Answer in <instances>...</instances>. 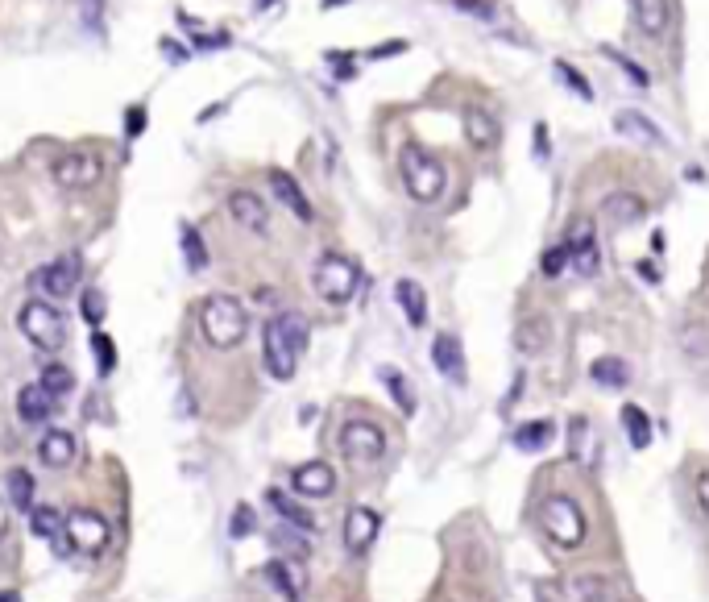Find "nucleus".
<instances>
[{"instance_id": "obj_1", "label": "nucleus", "mask_w": 709, "mask_h": 602, "mask_svg": "<svg viewBox=\"0 0 709 602\" xmlns=\"http://www.w3.org/2000/svg\"><path fill=\"white\" fill-rule=\"evenodd\" d=\"M303 349H307V320L299 312H278L262 333V358H266L270 378L291 382L295 370H299Z\"/></svg>"}, {"instance_id": "obj_2", "label": "nucleus", "mask_w": 709, "mask_h": 602, "mask_svg": "<svg viewBox=\"0 0 709 602\" xmlns=\"http://www.w3.org/2000/svg\"><path fill=\"white\" fill-rule=\"evenodd\" d=\"M200 333L212 349H237L249 333V312L237 295H208L200 304Z\"/></svg>"}, {"instance_id": "obj_3", "label": "nucleus", "mask_w": 709, "mask_h": 602, "mask_svg": "<svg viewBox=\"0 0 709 602\" xmlns=\"http://www.w3.org/2000/svg\"><path fill=\"white\" fill-rule=\"evenodd\" d=\"M399 171H403V183L411 191V200L419 204H436L444 196V187H448V171H444V162L436 154H428L423 146H403L399 154Z\"/></svg>"}, {"instance_id": "obj_4", "label": "nucleus", "mask_w": 709, "mask_h": 602, "mask_svg": "<svg viewBox=\"0 0 709 602\" xmlns=\"http://www.w3.org/2000/svg\"><path fill=\"white\" fill-rule=\"evenodd\" d=\"M17 328H21V337L42 353H54L67 345V320L50 299H25L17 312Z\"/></svg>"}, {"instance_id": "obj_5", "label": "nucleus", "mask_w": 709, "mask_h": 602, "mask_svg": "<svg viewBox=\"0 0 709 602\" xmlns=\"http://www.w3.org/2000/svg\"><path fill=\"white\" fill-rule=\"evenodd\" d=\"M311 283H316V295L324 299V304H349L357 283H361V270L345 254H324L316 262V275H311Z\"/></svg>"}, {"instance_id": "obj_6", "label": "nucleus", "mask_w": 709, "mask_h": 602, "mask_svg": "<svg viewBox=\"0 0 709 602\" xmlns=\"http://www.w3.org/2000/svg\"><path fill=\"white\" fill-rule=\"evenodd\" d=\"M540 524H544V532L560 544V549H577V544L585 540V511H581L569 495H552V499H544V507H540Z\"/></svg>"}, {"instance_id": "obj_7", "label": "nucleus", "mask_w": 709, "mask_h": 602, "mask_svg": "<svg viewBox=\"0 0 709 602\" xmlns=\"http://www.w3.org/2000/svg\"><path fill=\"white\" fill-rule=\"evenodd\" d=\"M50 175L63 191H88L104 179V158L96 150H67V154L54 158Z\"/></svg>"}, {"instance_id": "obj_8", "label": "nucleus", "mask_w": 709, "mask_h": 602, "mask_svg": "<svg viewBox=\"0 0 709 602\" xmlns=\"http://www.w3.org/2000/svg\"><path fill=\"white\" fill-rule=\"evenodd\" d=\"M63 536H67V549H71V553H79V557H100V553L108 549L112 528H108L104 515L79 507V511L67 515V532H63Z\"/></svg>"}, {"instance_id": "obj_9", "label": "nucleus", "mask_w": 709, "mask_h": 602, "mask_svg": "<svg viewBox=\"0 0 709 602\" xmlns=\"http://www.w3.org/2000/svg\"><path fill=\"white\" fill-rule=\"evenodd\" d=\"M340 453L357 465H374L386 453V432L370 420H353V424L340 428Z\"/></svg>"}, {"instance_id": "obj_10", "label": "nucleus", "mask_w": 709, "mask_h": 602, "mask_svg": "<svg viewBox=\"0 0 709 602\" xmlns=\"http://www.w3.org/2000/svg\"><path fill=\"white\" fill-rule=\"evenodd\" d=\"M564 250H569V262L577 266V275L593 279L602 266V254H598V237H593V221L581 216V221L569 225V237H564Z\"/></svg>"}, {"instance_id": "obj_11", "label": "nucleus", "mask_w": 709, "mask_h": 602, "mask_svg": "<svg viewBox=\"0 0 709 602\" xmlns=\"http://www.w3.org/2000/svg\"><path fill=\"white\" fill-rule=\"evenodd\" d=\"M79 279H83V258L71 250V254H63V258H54L50 266H42L38 275H34V287H42V291L54 295V299H67V295L79 287Z\"/></svg>"}, {"instance_id": "obj_12", "label": "nucleus", "mask_w": 709, "mask_h": 602, "mask_svg": "<svg viewBox=\"0 0 709 602\" xmlns=\"http://www.w3.org/2000/svg\"><path fill=\"white\" fill-rule=\"evenodd\" d=\"M291 486H295V495H303V499H328L336 490V470L328 461H303L299 470L291 474Z\"/></svg>"}, {"instance_id": "obj_13", "label": "nucleus", "mask_w": 709, "mask_h": 602, "mask_svg": "<svg viewBox=\"0 0 709 602\" xmlns=\"http://www.w3.org/2000/svg\"><path fill=\"white\" fill-rule=\"evenodd\" d=\"M378 528H382L378 511H370V507H353V511L345 515V549H349L353 557L370 553V544L378 540Z\"/></svg>"}, {"instance_id": "obj_14", "label": "nucleus", "mask_w": 709, "mask_h": 602, "mask_svg": "<svg viewBox=\"0 0 709 602\" xmlns=\"http://www.w3.org/2000/svg\"><path fill=\"white\" fill-rule=\"evenodd\" d=\"M643 212H647V204H643V196H635V191H614V196H606L602 208H598V216L610 229H627V225L643 221Z\"/></svg>"}, {"instance_id": "obj_15", "label": "nucleus", "mask_w": 709, "mask_h": 602, "mask_svg": "<svg viewBox=\"0 0 709 602\" xmlns=\"http://www.w3.org/2000/svg\"><path fill=\"white\" fill-rule=\"evenodd\" d=\"M54 403H59V399H54L46 387H42V382H25V387L17 391V420L21 424H46L50 416H54Z\"/></svg>"}, {"instance_id": "obj_16", "label": "nucleus", "mask_w": 709, "mask_h": 602, "mask_svg": "<svg viewBox=\"0 0 709 602\" xmlns=\"http://www.w3.org/2000/svg\"><path fill=\"white\" fill-rule=\"evenodd\" d=\"M432 362H436V370H440L448 382L465 387V378H469V370H465V349H461V341L452 337V333H440V337L432 341Z\"/></svg>"}, {"instance_id": "obj_17", "label": "nucleus", "mask_w": 709, "mask_h": 602, "mask_svg": "<svg viewBox=\"0 0 709 602\" xmlns=\"http://www.w3.org/2000/svg\"><path fill=\"white\" fill-rule=\"evenodd\" d=\"M229 216L249 233H266L270 229V208L262 204V196H253V191H233V196H229Z\"/></svg>"}, {"instance_id": "obj_18", "label": "nucleus", "mask_w": 709, "mask_h": 602, "mask_svg": "<svg viewBox=\"0 0 709 602\" xmlns=\"http://www.w3.org/2000/svg\"><path fill=\"white\" fill-rule=\"evenodd\" d=\"M75 453H79V441H75V432H67V428H50L42 436V445H38V461L50 465V470H67V465L75 461Z\"/></svg>"}, {"instance_id": "obj_19", "label": "nucleus", "mask_w": 709, "mask_h": 602, "mask_svg": "<svg viewBox=\"0 0 709 602\" xmlns=\"http://www.w3.org/2000/svg\"><path fill=\"white\" fill-rule=\"evenodd\" d=\"M465 138H469L477 150H494V146H498L502 129H498V121H494L490 108H481V104L465 108Z\"/></svg>"}, {"instance_id": "obj_20", "label": "nucleus", "mask_w": 709, "mask_h": 602, "mask_svg": "<svg viewBox=\"0 0 709 602\" xmlns=\"http://www.w3.org/2000/svg\"><path fill=\"white\" fill-rule=\"evenodd\" d=\"M270 191L278 196L282 208H291V212L299 216V221H311V216H316V212H311V200L303 196V187L295 183V175H287V171H270Z\"/></svg>"}, {"instance_id": "obj_21", "label": "nucleus", "mask_w": 709, "mask_h": 602, "mask_svg": "<svg viewBox=\"0 0 709 602\" xmlns=\"http://www.w3.org/2000/svg\"><path fill=\"white\" fill-rule=\"evenodd\" d=\"M631 9H635V25L647 38H660L672 21V0H631Z\"/></svg>"}, {"instance_id": "obj_22", "label": "nucleus", "mask_w": 709, "mask_h": 602, "mask_svg": "<svg viewBox=\"0 0 709 602\" xmlns=\"http://www.w3.org/2000/svg\"><path fill=\"white\" fill-rule=\"evenodd\" d=\"M266 503L278 511V519H282V524H287V528H295V532H316V519H311V511L307 507H299L291 495H282V490H266Z\"/></svg>"}, {"instance_id": "obj_23", "label": "nucleus", "mask_w": 709, "mask_h": 602, "mask_svg": "<svg viewBox=\"0 0 709 602\" xmlns=\"http://www.w3.org/2000/svg\"><path fill=\"white\" fill-rule=\"evenodd\" d=\"M394 299H399V308L411 320V328L428 324V295H423V287L415 279H399V283H394Z\"/></svg>"}, {"instance_id": "obj_24", "label": "nucleus", "mask_w": 709, "mask_h": 602, "mask_svg": "<svg viewBox=\"0 0 709 602\" xmlns=\"http://www.w3.org/2000/svg\"><path fill=\"white\" fill-rule=\"evenodd\" d=\"M552 441H556L552 420H527L515 428V449H523V453H544Z\"/></svg>"}, {"instance_id": "obj_25", "label": "nucleus", "mask_w": 709, "mask_h": 602, "mask_svg": "<svg viewBox=\"0 0 709 602\" xmlns=\"http://www.w3.org/2000/svg\"><path fill=\"white\" fill-rule=\"evenodd\" d=\"M266 578L278 586V594L287 598V602H299V594H303V578H299V569H295V561H270L266 565Z\"/></svg>"}, {"instance_id": "obj_26", "label": "nucleus", "mask_w": 709, "mask_h": 602, "mask_svg": "<svg viewBox=\"0 0 709 602\" xmlns=\"http://www.w3.org/2000/svg\"><path fill=\"white\" fill-rule=\"evenodd\" d=\"M618 133H627V138H635V142H647V146H664V133L656 129V125H651L643 113H631V108H627V113H618Z\"/></svg>"}, {"instance_id": "obj_27", "label": "nucleus", "mask_w": 709, "mask_h": 602, "mask_svg": "<svg viewBox=\"0 0 709 602\" xmlns=\"http://www.w3.org/2000/svg\"><path fill=\"white\" fill-rule=\"evenodd\" d=\"M589 378L598 382V387H614V391H622L631 382V370H627V362L622 358H598L589 366Z\"/></svg>"}, {"instance_id": "obj_28", "label": "nucleus", "mask_w": 709, "mask_h": 602, "mask_svg": "<svg viewBox=\"0 0 709 602\" xmlns=\"http://www.w3.org/2000/svg\"><path fill=\"white\" fill-rule=\"evenodd\" d=\"M5 495H9V503L17 507V511H25L30 515L38 503H34V478H30V470H9V478H5Z\"/></svg>"}, {"instance_id": "obj_29", "label": "nucleus", "mask_w": 709, "mask_h": 602, "mask_svg": "<svg viewBox=\"0 0 709 602\" xmlns=\"http://www.w3.org/2000/svg\"><path fill=\"white\" fill-rule=\"evenodd\" d=\"M30 528H34V536H38V540H54V544H63L59 536L67 532V519H63V511H54V507H34V511H30Z\"/></svg>"}, {"instance_id": "obj_30", "label": "nucleus", "mask_w": 709, "mask_h": 602, "mask_svg": "<svg viewBox=\"0 0 709 602\" xmlns=\"http://www.w3.org/2000/svg\"><path fill=\"white\" fill-rule=\"evenodd\" d=\"M622 424H627L631 449H647V445H651V420H647L643 407H635V403L622 407Z\"/></svg>"}, {"instance_id": "obj_31", "label": "nucleus", "mask_w": 709, "mask_h": 602, "mask_svg": "<svg viewBox=\"0 0 709 602\" xmlns=\"http://www.w3.org/2000/svg\"><path fill=\"white\" fill-rule=\"evenodd\" d=\"M515 345H519L523 353H540V349L548 345V320H523V324L515 328Z\"/></svg>"}, {"instance_id": "obj_32", "label": "nucleus", "mask_w": 709, "mask_h": 602, "mask_svg": "<svg viewBox=\"0 0 709 602\" xmlns=\"http://www.w3.org/2000/svg\"><path fill=\"white\" fill-rule=\"evenodd\" d=\"M38 382H42V387H46L54 399H59V395H71V391H75V374H71L63 362H50V366L42 370V378H38Z\"/></svg>"}, {"instance_id": "obj_33", "label": "nucleus", "mask_w": 709, "mask_h": 602, "mask_svg": "<svg viewBox=\"0 0 709 602\" xmlns=\"http://www.w3.org/2000/svg\"><path fill=\"white\" fill-rule=\"evenodd\" d=\"M179 237H183V258H187V266H191V270H204V266H208V250H204V237L195 233L191 225H183V229H179Z\"/></svg>"}, {"instance_id": "obj_34", "label": "nucleus", "mask_w": 709, "mask_h": 602, "mask_svg": "<svg viewBox=\"0 0 709 602\" xmlns=\"http://www.w3.org/2000/svg\"><path fill=\"white\" fill-rule=\"evenodd\" d=\"M79 312H83V320H88L92 328H100L104 316H108V299H104V291H100V287H88V291H83Z\"/></svg>"}, {"instance_id": "obj_35", "label": "nucleus", "mask_w": 709, "mask_h": 602, "mask_svg": "<svg viewBox=\"0 0 709 602\" xmlns=\"http://www.w3.org/2000/svg\"><path fill=\"white\" fill-rule=\"evenodd\" d=\"M92 353H96V362H100V374L117 370V345H112V337L104 333V328H92Z\"/></svg>"}, {"instance_id": "obj_36", "label": "nucleus", "mask_w": 709, "mask_h": 602, "mask_svg": "<svg viewBox=\"0 0 709 602\" xmlns=\"http://www.w3.org/2000/svg\"><path fill=\"white\" fill-rule=\"evenodd\" d=\"M382 382L390 387V395H394V403H399V412H415V395H411V387H407V378L399 374V370H382Z\"/></svg>"}, {"instance_id": "obj_37", "label": "nucleus", "mask_w": 709, "mask_h": 602, "mask_svg": "<svg viewBox=\"0 0 709 602\" xmlns=\"http://www.w3.org/2000/svg\"><path fill=\"white\" fill-rule=\"evenodd\" d=\"M552 67H556V75H560V84H564V88H569V92H577L581 100H593V88H589V79H585V75H581V71H577L573 63L556 59Z\"/></svg>"}, {"instance_id": "obj_38", "label": "nucleus", "mask_w": 709, "mask_h": 602, "mask_svg": "<svg viewBox=\"0 0 709 602\" xmlns=\"http://www.w3.org/2000/svg\"><path fill=\"white\" fill-rule=\"evenodd\" d=\"M602 54H606V59H610V63H618L622 71H627V79H631V84H635V88H647V84H651V75H647V71H643L639 63H631V59H627V54H618V50H610V46H602Z\"/></svg>"}, {"instance_id": "obj_39", "label": "nucleus", "mask_w": 709, "mask_h": 602, "mask_svg": "<svg viewBox=\"0 0 709 602\" xmlns=\"http://www.w3.org/2000/svg\"><path fill=\"white\" fill-rule=\"evenodd\" d=\"M577 594H581V602H606L610 582L598 578V573H585V578H577Z\"/></svg>"}, {"instance_id": "obj_40", "label": "nucleus", "mask_w": 709, "mask_h": 602, "mask_svg": "<svg viewBox=\"0 0 709 602\" xmlns=\"http://www.w3.org/2000/svg\"><path fill=\"white\" fill-rule=\"evenodd\" d=\"M564 266H569V250H564V245H552V250H544V258H540L544 279H556V275H564Z\"/></svg>"}, {"instance_id": "obj_41", "label": "nucleus", "mask_w": 709, "mask_h": 602, "mask_svg": "<svg viewBox=\"0 0 709 602\" xmlns=\"http://www.w3.org/2000/svg\"><path fill=\"white\" fill-rule=\"evenodd\" d=\"M270 540L278 544V549H291L295 557H307V540H303V532H295V528H278Z\"/></svg>"}, {"instance_id": "obj_42", "label": "nucleus", "mask_w": 709, "mask_h": 602, "mask_svg": "<svg viewBox=\"0 0 709 602\" xmlns=\"http://www.w3.org/2000/svg\"><path fill=\"white\" fill-rule=\"evenodd\" d=\"M585 436H589V424H585V420H573V457H577V461H589V457H593V449L585 445Z\"/></svg>"}, {"instance_id": "obj_43", "label": "nucleus", "mask_w": 709, "mask_h": 602, "mask_svg": "<svg viewBox=\"0 0 709 602\" xmlns=\"http://www.w3.org/2000/svg\"><path fill=\"white\" fill-rule=\"evenodd\" d=\"M141 129H146V108L133 104L125 113V133H129V138H141Z\"/></svg>"}, {"instance_id": "obj_44", "label": "nucleus", "mask_w": 709, "mask_h": 602, "mask_svg": "<svg viewBox=\"0 0 709 602\" xmlns=\"http://www.w3.org/2000/svg\"><path fill=\"white\" fill-rule=\"evenodd\" d=\"M249 532H253V511L241 503V507L233 511V536L241 540V536H249Z\"/></svg>"}, {"instance_id": "obj_45", "label": "nucleus", "mask_w": 709, "mask_h": 602, "mask_svg": "<svg viewBox=\"0 0 709 602\" xmlns=\"http://www.w3.org/2000/svg\"><path fill=\"white\" fill-rule=\"evenodd\" d=\"M457 9L469 13V17H481V21H490V17H494V9L486 5V0H457Z\"/></svg>"}, {"instance_id": "obj_46", "label": "nucleus", "mask_w": 709, "mask_h": 602, "mask_svg": "<svg viewBox=\"0 0 709 602\" xmlns=\"http://www.w3.org/2000/svg\"><path fill=\"white\" fill-rule=\"evenodd\" d=\"M531 138H535V158H548V125L540 121V125H535V133H531Z\"/></svg>"}, {"instance_id": "obj_47", "label": "nucleus", "mask_w": 709, "mask_h": 602, "mask_svg": "<svg viewBox=\"0 0 709 602\" xmlns=\"http://www.w3.org/2000/svg\"><path fill=\"white\" fill-rule=\"evenodd\" d=\"M697 503H701V511L709 515V474L697 478Z\"/></svg>"}, {"instance_id": "obj_48", "label": "nucleus", "mask_w": 709, "mask_h": 602, "mask_svg": "<svg viewBox=\"0 0 709 602\" xmlns=\"http://www.w3.org/2000/svg\"><path fill=\"white\" fill-rule=\"evenodd\" d=\"M162 50L170 54V63H183V59H187V54H183V50H179L175 42H170V38H162Z\"/></svg>"}, {"instance_id": "obj_49", "label": "nucleus", "mask_w": 709, "mask_h": 602, "mask_svg": "<svg viewBox=\"0 0 709 602\" xmlns=\"http://www.w3.org/2000/svg\"><path fill=\"white\" fill-rule=\"evenodd\" d=\"M399 50H407V42H390V46H378V50H374V59H386V54H399Z\"/></svg>"}, {"instance_id": "obj_50", "label": "nucleus", "mask_w": 709, "mask_h": 602, "mask_svg": "<svg viewBox=\"0 0 709 602\" xmlns=\"http://www.w3.org/2000/svg\"><path fill=\"white\" fill-rule=\"evenodd\" d=\"M639 275H643L647 283H660V270H656V266H651V262H639Z\"/></svg>"}, {"instance_id": "obj_51", "label": "nucleus", "mask_w": 709, "mask_h": 602, "mask_svg": "<svg viewBox=\"0 0 709 602\" xmlns=\"http://www.w3.org/2000/svg\"><path fill=\"white\" fill-rule=\"evenodd\" d=\"M5 528H9V507H5V499H0V536H5Z\"/></svg>"}, {"instance_id": "obj_52", "label": "nucleus", "mask_w": 709, "mask_h": 602, "mask_svg": "<svg viewBox=\"0 0 709 602\" xmlns=\"http://www.w3.org/2000/svg\"><path fill=\"white\" fill-rule=\"evenodd\" d=\"M0 602H21V598H17L13 590H0Z\"/></svg>"}, {"instance_id": "obj_53", "label": "nucleus", "mask_w": 709, "mask_h": 602, "mask_svg": "<svg viewBox=\"0 0 709 602\" xmlns=\"http://www.w3.org/2000/svg\"><path fill=\"white\" fill-rule=\"evenodd\" d=\"M258 5H270V0H258Z\"/></svg>"}]
</instances>
